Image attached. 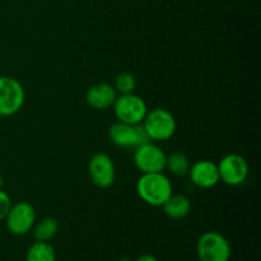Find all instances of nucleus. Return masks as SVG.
<instances>
[{"instance_id": "obj_10", "label": "nucleus", "mask_w": 261, "mask_h": 261, "mask_svg": "<svg viewBox=\"0 0 261 261\" xmlns=\"http://www.w3.org/2000/svg\"><path fill=\"white\" fill-rule=\"evenodd\" d=\"M88 173L92 182L99 189H107L114 185L116 170L112 158L106 153H96L88 163Z\"/></svg>"}, {"instance_id": "obj_1", "label": "nucleus", "mask_w": 261, "mask_h": 261, "mask_svg": "<svg viewBox=\"0 0 261 261\" xmlns=\"http://www.w3.org/2000/svg\"><path fill=\"white\" fill-rule=\"evenodd\" d=\"M137 193L152 206H162L172 195V184L163 172L143 173L137 182Z\"/></svg>"}, {"instance_id": "obj_18", "label": "nucleus", "mask_w": 261, "mask_h": 261, "mask_svg": "<svg viewBox=\"0 0 261 261\" xmlns=\"http://www.w3.org/2000/svg\"><path fill=\"white\" fill-rule=\"evenodd\" d=\"M10 208H12V200L10 196L8 195L5 191L0 189V221L5 219V217L9 213Z\"/></svg>"}, {"instance_id": "obj_8", "label": "nucleus", "mask_w": 261, "mask_h": 261, "mask_svg": "<svg viewBox=\"0 0 261 261\" xmlns=\"http://www.w3.org/2000/svg\"><path fill=\"white\" fill-rule=\"evenodd\" d=\"M166 158L167 154L163 152L162 148L152 142L135 148L134 163L142 173L163 172L166 170Z\"/></svg>"}, {"instance_id": "obj_3", "label": "nucleus", "mask_w": 261, "mask_h": 261, "mask_svg": "<svg viewBox=\"0 0 261 261\" xmlns=\"http://www.w3.org/2000/svg\"><path fill=\"white\" fill-rule=\"evenodd\" d=\"M196 252L200 261H229L232 249L228 240L218 232H205L196 245Z\"/></svg>"}, {"instance_id": "obj_13", "label": "nucleus", "mask_w": 261, "mask_h": 261, "mask_svg": "<svg viewBox=\"0 0 261 261\" xmlns=\"http://www.w3.org/2000/svg\"><path fill=\"white\" fill-rule=\"evenodd\" d=\"M166 216L171 219H184L190 214L191 201L182 194H173L162 205Z\"/></svg>"}, {"instance_id": "obj_14", "label": "nucleus", "mask_w": 261, "mask_h": 261, "mask_svg": "<svg viewBox=\"0 0 261 261\" xmlns=\"http://www.w3.org/2000/svg\"><path fill=\"white\" fill-rule=\"evenodd\" d=\"M33 236L36 241L48 242L58 234L59 223L53 217H45L33 226Z\"/></svg>"}, {"instance_id": "obj_2", "label": "nucleus", "mask_w": 261, "mask_h": 261, "mask_svg": "<svg viewBox=\"0 0 261 261\" xmlns=\"http://www.w3.org/2000/svg\"><path fill=\"white\" fill-rule=\"evenodd\" d=\"M148 138L154 142H163L172 138L176 133V120L166 109H153L147 112L142 122Z\"/></svg>"}, {"instance_id": "obj_20", "label": "nucleus", "mask_w": 261, "mask_h": 261, "mask_svg": "<svg viewBox=\"0 0 261 261\" xmlns=\"http://www.w3.org/2000/svg\"><path fill=\"white\" fill-rule=\"evenodd\" d=\"M2 186H3V176L2 173H0V189H2Z\"/></svg>"}, {"instance_id": "obj_9", "label": "nucleus", "mask_w": 261, "mask_h": 261, "mask_svg": "<svg viewBox=\"0 0 261 261\" xmlns=\"http://www.w3.org/2000/svg\"><path fill=\"white\" fill-rule=\"evenodd\" d=\"M9 232L15 236H23L33 228L36 223V211L27 201H20L12 205L9 213L5 217Z\"/></svg>"}, {"instance_id": "obj_5", "label": "nucleus", "mask_w": 261, "mask_h": 261, "mask_svg": "<svg viewBox=\"0 0 261 261\" xmlns=\"http://www.w3.org/2000/svg\"><path fill=\"white\" fill-rule=\"evenodd\" d=\"M112 107L117 120L130 125L142 124L148 112L144 99L134 93L120 94Z\"/></svg>"}, {"instance_id": "obj_6", "label": "nucleus", "mask_w": 261, "mask_h": 261, "mask_svg": "<svg viewBox=\"0 0 261 261\" xmlns=\"http://www.w3.org/2000/svg\"><path fill=\"white\" fill-rule=\"evenodd\" d=\"M219 181L228 186H240L246 181L249 176V163L237 153L227 154L217 163Z\"/></svg>"}, {"instance_id": "obj_12", "label": "nucleus", "mask_w": 261, "mask_h": 261, "mask_svg": "<svg viewBox=\"0 0 261 261\" xmlns=\"http://www.w3.org/2000/svg\"><path fill=\"white\" fill-rule=\"evenodd\" d=\"M117 92L109 83H98L92 86L86 94L87 103L94 110H106L115 103Z\"/></svg>"}, {"instance_id": "obj_4", "label": "nucleus", "mask_w": 261, "mask_h": 261, "mask_svg": "<svg viewBox=\"0 0 261 261\" xmlns=\"http://www.w3.org/2000/svg\"><path fill=\"white\" fill-rule=\"evenodd\" d=\"M25 93L22 84L13 76H0V116H13L24 105Z\"/></svg>"}, {"instance_id": "obj_11", "label": "nucleus", "mask_w": 261, "mask_h": 261, "mask_svg": "<svg viewBox=\"0 0 261 261\" xmlns=\"http://www.w3.org/2000/svg\"><path fill=\"white\" fill-rule=\"evenodd\" d=\"M191 182L200 189H212L219 182V173L217 163L211 161H198L193 163L189 170Z\"/></svg>"}, {"instance_id": "obj_19", "label": "nucleus", "mask_w": 261, "mask_h": 261, "mask_svg": "<svg viewBox=\"0 0 261 261\" xmlns=\"http://www.w3.org/2000/svg\"><path fill=\"white\" fill-rule=\"evenodd\" d=\"M135 261H160V260H158L155 256H153V255L147 254V255H142V256H139Z\"/></svg>"}, {"instance_id": "obj_7", "label": "nucleus", "mask_w": 261, "mask_h": 261, "mask_svg": "<svg viewBox=\"0 0 261 261\" xmlns=\"http://www.w3.org/2000/svg\"><path fill=\"white\" fill-rule=\"evenodd\" d=\"M110 140L120 148H137L152 140L148 138L142 124L130 125L117 121L110 127Z\"/></svg>"}, {"instance_id": "obj_17", "label": "nucleus", "mask_w": 261, "mask_h": 261, "mask_svg": "<svg viewBox=\"0 0 261 261\" xmlns=\"http://www.w3.org/2000/svg\"><path fill=\"white\" fill-rule=\"evenodd\" d=\"M114 88L120 94L134 93L135 88H137V79H135V76L132 73L125 71V73L119 74L116 76Z\"/></svg>"}, {"instance_id": "obj_15", "label": "nucleus", "mask_w": 261, "mask_h": 261, "mask_svg": "<svg viewBox=\"0 0 261 261\" xmlns=\"http://www.w3.org/2000/svg\"><path fill=\"white\" fill-rule=\"evenodd\" d=\"M190 166L191 163L189 161L188 155L185 153L180 152V150L172 152L166 158V170H168L172 175L178 176V177L188 175Z\"/></svg>"}, {"instance_id": "obj_16", "label": "nucleus", "mask_w": 261, "mask_h": 261, "mask_svg": "<svg viewBox=\"0 0 261 261\" xmlns=\"http://www.w3.org/2000/svg\"><path fill=\"white\" fill-rule=\"evenodd\" d=\"M25 261H56L55 249L50 242L36 241L28 249Z\"/></svg>"}]
</instances>
